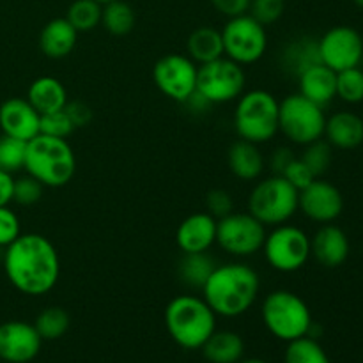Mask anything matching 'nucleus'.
I'll return each instance as SVG.
<instances>
[{"mask_svg":"<svg viewBox=\"0 0 363 363\" xmlns=\"http://www.w3.org/2000/svg\"><path fill=\"white\" fill-rule=\"evenodd\" d=\"M2 261L11 286L27 296H43L59 282V254L41 234H20L4 248Z\"/></svg>","mask_w":363,"mask_h":363,"instance_id":"nucleus-1","label":"nucleus"},{"mask_svg":"<svg viewBox=\"0 0 363 363\" xmlns=\"http://www.w3.org/2000/svg\"><path fill=\"white\" fill-rule=\"evenodd\" d=\"M259 275L245 262L215 266L202 286V298L216 315L238 318L248 312L259 294Z\"/></svg>","mask_w":363,"mask_h":363,"instance_id":"nucleus-2","label":"nucleus"},{"mask_svg":"<svg viewBox=\"0 0 363 363\" xmlns=\"http://www.w3.org/2000/svg\"><path fill=\"white\" fill-rule=\"evenodd\" d=\"M23 169L43 186L60 188L73 179L77 158L66 138L39 133L27 142Z\"/></svg>","mask_w":363,"mask_h":363,"instance_id":"nucleus-3","label":"nucleus"},{"mask_svg":"<svg viewBox=\"0 0 363 363\" xmlns=\"http://www.w3.org/2000/svg\"><path fill=\"white\" fill-rule=\"evenodd\" d=\"M165 325L174 342L184 350H201L216 330V314L204 298L181 294L167 305Z\"/></svg>","mask_w":363,"mask_h":363,"instance_id":"nucleus-4","label":"nucleus"},{"mask_svg":"<svg viewBox=\"0 0 363 363\" xmlns=\"http://www.w3.org/2000/svg\"><path fill=\"white\" fill-rule=\"evenodd\" d=\"M234 128L241 140L264 144L279 133V101L262 89L243 92L238 98Z\"/></svg>","mask_w":363,"mask_h":363,"instance_id":"nucleus-5","label":"nucleus"},{"mask_svg":"<svg viewBox=\"0 0 363 363\" xmlns=\"http://www.w3.org/2000/svg\"><path fill=\"white\" fill-rule=\"evenodd\" d=\"M261 314L269 333L284 342L308 335L314 325L308 305L293 291H272L262 301Z\"/></svg>","mask_w":363,"mask_h":363,"instance_id":"nucleus-6","label":"nucleus"},{"mask_svg":"<svg viewBox=\"0 0 363 363\" xmlns=\"http://www.w3.org/2000/svg\"><path fill=\"white\" fill-rule=\"evenodd\" d=\"M298 194L286 177L275 174L255 184L248 197V213L264 225H282L298 211Z\"/></svg>","mask_w":363,"mask_h":363,"instance_id":"nucleus-7","label":"nucleus"},{"mask_svg":"<svg viewBox=\"0 0 363 363\" xmlns=\"http://www.w3.org/2000/svg\"><path fill=\"white\" fill-rule=\"evenodd\" d=\"M326 116L323 106L305 96L289 94L279 103V131L293 144L307 145L325 135Z\"/></svg>","mask_w":363,"mask_h":363,"instance_id":"nucleus-8","label":"nucleus"},{"mask_svg":"<svg viewBox=\"0 0 363 363\" xmlns=\"http://www.w3.org/2000/svg\"><path fill=\"white\" fill-rule=\"evenodd\" d=\"M222 39L225 57L240 66L255 64L262 59L268 48L266 27L250 14L229 18L222 30Z\"/></svg>","mask_w":363,"mask_h":363,"instance_id":"nucleus-9","label":"nucleus"},{"mask_svg":"<svg viewBox=\"0 0 363 363\" xmlns=\"http://www.w3.org/2000/svg\"><path fill=\"white\" fill-rule=\"evenodd\" d=\"M264 257L273 269L280 273H293L303 268L311 257V238L294 225H277L266 234Z\"/></svg>","mask_w":363,"mask_h":363,"instance_id":"nucleus-10","label":"nucleus"},{"mask_svg":"<svg viewBox=\"0 0 363 363\" xmlns=\"http://www.w3.org/2000/svg\"><path fill=\"white\" fill-rule=\"evenodd\" d=\"M266 225L250 213H230L216 222V243L234 257H250L262 250Z\"/></svg>","mask_w":363,"mask_h":363,"instance_id":"nucleus-11","label":"nucleus"},{"mask_svg":"<svg viewBox=\"0 0 363 363\" xmlns=\"http://www.w3.org/2000/svg\"><path fill=\"white\" fill-rule=\"evenodd\" d=\"M245 82L243 67L227 57L201 64L197 69V92L211 105L240 98L245 91Z\"/></svg>","mask_w":363,"mask_h":363,"instance_id":"nucleus-12","label":"nucleus"},{"mask_svg":"<svg viewBox=\"0 0 363 363\" xmlns=\"http://www.w3.org/2000/svg\"><path fill=\"white\" fill-rule=\"evenodd\" d=\"M199 66L188 55L169 53L152 67L155 84L167 98L184 103L197 91Z\"/></svg>","mask_w":363,"mask_h":363,"instance_id":"nucleus-13","label":"nucleus"},{"mask_svg":"<svg viewBox=\"0 0 363 363\" xmlns=\"http://www.w3.org/2000/svg\"><path fill=\"white\" fill-rule=\"evenodd\" d=\"M318 52L321 64L339 73V71L360 66L363 59V39L358 30L340 25V27L330 28L319 39Z\"/></svg>","mask_w":363,"mask_h":363,"instance_id":"nucleus-14","label":"nucleus"},{"mask_svg":"<svg viewBox=\"0 0 363 363\" xmlns=\"http://www.w3.org/2000/svg\"><path fill=\"white\" fill-rule=\"evenodd\" d=\"M298 209H301V213L314 222L330 223L342 215V194L332 183L315 177L298 194Z\"/></svg>","mask_w":363,"mask_h":363,"instance_id":"nucleus-15","label":"nucleus"},{"mask_svg":"<svg viewBox=\"0 0 363 363\" xmlns=\"http://www.w3.org/2000/svg\"><path fill=\"white\" fill-rule=\"evenodd\" d=\"M43 339L34 325L25 321H7L0 325V360L28 363L41 351Z\"/></svg>","mask_w":363,"mask_h":363,"instance_id":"nucleus-16","label":"nucleus"},{"mask_svg":"<svg viewBox=\"0 0 363 363\" xmlns=\"http://www.w3.org/2000/svg\"><path fill=\"white\" fill-rule=\"evenodd\" d=\"M38 110L23 98H11L0 105V130L4 135L28 142L39 135Z\"/></svg>","mask_w":363,"mask_h":363,"instance_id":"nucleus-17","label":"nucleus"},{"mask_svg":"<svg viewBox=\"0 0 363 363\" xmlns=\"http://www.w3.org/2000/svg\"><path fill=\"white\" fill-rule=\"evenodd\" d=\"M216 222L215 216L206 213H195L179 223L176 233L177 247L183 254H202L208 252L216 243Z\"/></svg>","mask_w":363,"mask_h":363,"instance_id":"nucleus-18","label":"nucleus"},{"mask_svg":"<svg viewBox=\"0 0 363 363\" xmlns=\"http://www.w3.org/2000/svg\"><path fill=\"white\" fill-rule=\"evenodd\" d=\"M311 255L325 268H339L350 255V240L337 225H323L311 240Z\"/></svg>","mask_w":363,"mask_h":363,"instance_id":"nucleus-19","label":"nucleus"},{"mask_svg":"<svg viewBox=\"0 0 363 363\" xmlns=\"http://www.w3.org/2000/svg\"><path fill=\"white\" fill-rule=\"evenodd\" d=\"M300 78V94L325 106L337 96V73L325 64L318 62L308 66L298 74Z\"/></svg>","mask_w":363,"mask_h":363,"instance_id":"nucleus-20","label":"nucleus"},{"mask_svg":"<svg viewBox=\"0 0 363 363\" xmlns=\"http://www.w3.org/2000/svg\"><path fill=\"white\" fill-rule=\"evenodd\" d=\"M78 32L66 18H53L39 34V48L48 59H64L73 52Z\"/></svg>","mask_w":363,"mask_h":363,"instance_id":"nucleus-21","label":"nucleus"},{"mask_svg":"<svg viewBox=\"0 0 363 363\" xmlns=\"http://www.w3.org/2000/svg\"><path fill=\"white\" fill-rule=\"evenodd\" d=\"M328 144L339 149H354L363 142V119L353 112H337L326 119Z\"/></svg>","mask_w":363,"mask_h":363,"instance_id":"nucleus-22","label":"nucleus"},{"mask_svg":"<svg viewBox=\"0 0 363 363\" xmlns=\"http://www.w3.org/2000/svg\"><path fill=\"white\" fill-rule=\"evenodd\" d=\"M27 99L39 116L64 110L67 105V91L55 77H39L30 84Z\"/></svg>","mask_w":363,"mask_h":363,"instance_id":"nucleus-23","label":"nucleus"},{"mask_svg":"<svg viewBox=\"0 0 363 363\" xmlns=\"http://www.w3.org/2000/svg\"><path fill=\"white\" fill-rule=\"evenodd\" d=\"M229 169L238 179L254 181L264 170V158L257 144L247 140H238L229 149Z\"/></svg>","mask_w":363,"mask_h":363,"instance_id":"nucleus-24","label":"nucleus"},{"mask_svg":"<svg viewBox=\"0 0 363 363\" xmlns=\"http://www.w3.org/2000/svg\"><path fill=\"white\" fill-rule=\"evenodd\" d=\"M188 57L197 66L213 62V60L223 57V39L222 32L211 27H199L188 38Z\"/></svg>","mask_w":363,"mask_h":363,"instance_id":"nucleus-25","label":"nucleus"},{"mask_svg":"<svg viewBox=\"0 0 363 363\" xmlns=\"http://www.w3.org/2000/svg\"><path fill=\"white\" fill-rule=\"evenodd\" d=\"M201 350L209 363H238L245 353V344L238 333L215 330Z\"/></svg>","mask_w":363,"mask_h":363,"instance_id":"nucleus-26","label":"nucleus"},{"mask_svg":"<svg viewBox=\"0 0 363 363\" xmlns=\"http://www.w3.org/2000/svg\"><path fill=\"white\" fill-rule=\"evenodd\" d=\"M101 25L112 35H126L135 27V11L123 0H112L103 4Z\"/></svg>","mask_w":363,"mask_h":363,"instance_id":"nucleus-27","label":"nucleus"},{"mask_svg":"<svg viewBox=\"0 0 363 363\" xmlns=\"http://www.w3.org/2000/svg\"><path fill=\"white\" fill-rule=\"evenodd\" d=\"M69 314L62 307H46L35 318L34 326L43 340H57L69 330Z\"/></svg>","mask_w":363,"mask_h":363,"instance_id":"nucleus-28","label":"nucleus"},{"mask_svg":"<svg viewBox=\"0 0 363 363\" xmlns=\"http://www.w3.org/2000/svg\"><path fill=\"white\" fill-rule=\"evenodd\" d=\"M215 266L216 264L209 257L208 252H202V254H184L183 261L179 264V273L183 277L184 284L202 289V286L208 280V277L211 275Z\"/></svg>","mask_w":363,"mask_h":363,"instance_id":"nucleus-29","label":"nucleus"},{"mask_svg":"<svg viewBox=\"0 0 363 363\" xmlns=\"http://www.w3.org/2000/svg\"><path fill=\"white\" fill-rule=\"evenodd\" d=\"M101 4L96 0H74L67 9L66 20L77 32H89L101 23Z\"/></svg>","mask_w":363,"mask_h":363,"instance_id":"nucleus-30","label":"nucleus"},{"mask_svg":"<svg viewBox=\"0 0 363 363\" xmlns=\"http://www.w3.org/2000/svg\"><path fill=\"white\" fill-rule=\"evenodd\" d=\"M286 363H330V360L318 340L305 335L287 342Z\"/></svg>","mask_w":363,"mask_h":363,"instance_id":"nucleus-31","label":"nucleus"},{"mask_svg":"<svg viewBox=\"0 0 363 363\" xmlns=\"http://www.w3.org/2000/svg\"><path fill=\"white\" fill-rule=\"evenodd\" d=\"M25 151H27V142L2 133L0 137V170L9 174L20 172L25 165Z\"/></svg>","mask_w":363,"mask_h":363,"instance_id":"nucleus-32","label":"nucleus"},{"mask_svg":"<svg viewBox=\"0 0 363 363\" xmlns=\"http://www.w3.org/2000/svg\"><path fill=\"white\" fill-rule=\"evenodd\" d=\"M337 96L346 103L363 101V71L358 67L337 73Z\"/></svg>","mask_w":363,"mask_h":363,"instance_id":"nucleus-33","label":"nucleus"},{"mask_svg":"<svg viewBox=\"0 0 363 363\" xmlns=\"http://www.w3.org/2000/svg\"><path fill=\"white\" fill-rule=\"evenodd\" d=\"M300 160L308 167L314 177H321L332 163V145L319 138V140L305 145V151Z\"/></svg>","mask_w":363,"mask_h":363,"instance_id":"nucleus-34","label":"nucleus"},{"mask_svg":"<svg viewBox=\"0 0 363 363\" xmlns=\"http://www.w3.org/2000/svg\"><path fill=\"white\" fill-rule=\"evenodd\" d=\"M286 62L291 69L296 71V74H300L301 71L307 69V67L312 66V64L321 62V60H319L318 43L300 41L291 45L289 50L286 52Z\"/></svg>","mask_w":363,"mask_h":363,"instance_id":"nucleus-35","label":"nucleus"},{"mask_svg":"<svg viewBox=\"0 0 363 363\" xmlns=\"http://www.w3.org/2000/svg\"><path fill=\"white\" fill-rule=\"evenodd\" d=\"M74 131L73 123L67 117L66 110H59V112L43 113L41 121H39V133L48 135V137H59L67 138Z\"/></svg>","mask_w":363,"mask_h":363,"instance_id":"nucleus-36","label":"nucleus"},{"mask_svg":"<svg viewBox=\"0 0 363 363\" xmlns=\"http://www.w3.org/2000/svg\"><path fill=\"white\" fill-rule=\"evenodd\" d=\"M43 188L45 186L28 174L23 177H18V179H14L13 186V202L20 206L35 204L43 197Z\"/></svg>","mask_w":363,"mask_h":363,"instance_id":"nucleus-37","label":"nucleus"},{"mask_svg":"<svg viewBox=\"0 0 363 363\" xmlns=\"http://www.w3.org/2000/svg\"><path fill=\"white\" fill-rule=\"evenodd\" d=\"M284 0H252L250 16L255 18L261 25H272L279 21L284 14Z\"/></svg>","mask_w":363,"mask_h":363,"instance_id":"nucleus-38","label":"nucleus"},{"mask_svg":"<svg viewBox=\"0 0 363 363\" xmlns=\"http://www.w3.org/2000/svg\"><path fill=\"white\" fill-rule=\"evenodd\" d=\"M21 234L20 218L9 206H0V248H6Z\"/></svg>","mask_w":363,"mask_h":363,"instance_id":"nucleus-39","label":"nucleus"},{"mask_svg":"<svg viewBox=\"0 0 363 363\" xmlns=\"http://www.w3.org/2000/svg\"><path fill=\"white\" fill-rule=\"evenodd\" d=\"M234 208L233 197L229 195V191L225 190H211L206 195V209L211 216H215L216 220L223 218V216L230 215Z\"/></svg>","mask_w":363,"mask_h":363,"instance_id":"nucleus-40","label":"nucleus"},{"mask_svg":"<svg viewBox=\"0 0 363 363\" xmlns=\"http://www.w3.org/2000/svg\"><path fill=\"white\" fill-rule=\"evenodd\" d=\"M282 176L286 177V179L289 181V183L293 184L298 191L303 190L305 186H308V184L315 179L314 174L308 170V167L305 165L300 158H294L293 162L286 167V170L282 172Z\"/></svg>","mask_w":363,"mask_h":363,"instance_id":"nucleus-41","label":"nucleus"},{"mask_svg":"<svg viewBox=\"0 0 363 363\" xmlns=\"http://www.w3.org/2000/svg\"><path fill=\"white\" fill-rule=\"evenodd\" d=\"M67 117L71 119L74 128H84L87 126L92 121V110L87 103L82 101H67V105L64 106Z\"/></svg>","mask_w":363,"mask_h":363,"instance_id":"nucleus-42","label":"nucleus"},{"mask_svg":"<svg viewBox=\"0 0 363 363\" xmlns=\"http://www.w3.org/2000/svg\"><path fill=\"white\" fill-rule=\"evenodd\" d=\"M250 2L252 0H211L213 7H215L220 14L229 18L247 14L248 9H250Z\"/></svg>","mask_w":363,"mask_h":363,"instance_id":"nucleus-43","label":"nucleus"},{"mask_svg":"<svg viewBox=\"0 0 363 363\" xmlns=\"http://www.w3.org/2000/svg\"><path fill=\"white\" fill-rule=\"evenodd\" d=\"M296 156L293 155L289 147H279L275 152H273L272 160H269V165H272V170L279 176H282V172L286 170V167L289 165Z\"/></svg>","mask_w":363,"mask_h":363,"instance_id":"nucleus-44","label":"nucleus"},{"mask_svg":"<svg viewBox=\"0 0 363 363\" xmlns=\"http://www.w3.org/2000/svg\"><path fill=\"white\" fill-rule=\"evenodd\" d=\"M13 174L0 170V206H7L9 202H13Z\"/></svg>","mask_w":363,"mask_h":363,"instance_id":"nucleus-45","label":"nucleus"},{"mask_svg":"<svg viewBox=\"0 0 363 363\" xmlns=\"http://www.w3.org/2000/svg\"><path fill=\"white\" fill-rule=\"evenodd\" d=\"M238 363H266V362L259 360V358H250V360H240Z\"/></svg>","mask_w":363,"mask_h":363,"instance_id":"nucleus-46","label":"nucleus"},{"mask_svg":"<svg viewBox=\"0 0 363 363\" xmlns=\"http://www.w3.org/2000/svg\"><path fill=\"white\" fill-rule=\"evenodd\" d=\"M353 2H354V4H357V6H358V7H362V9H363V0H353Z\"/></svg>","mask_w":363,"mask_h":363,"instance_id":"nucleus-47","label":"nucleus"},{"mask_svg":"<svg viewBox=\"0 0 363 363\" xmlns=\"http://www.w3.org/2000/svg\"><path fill=\"white\" fill-rule=\"evenodd\" d=\"M96 2H98V4H108V2H112V0H96Z\"/></svg>","mask_w":363,"mask_h":363,"instance_id":"nucleus-48","label":"nucleus"}]
</instances>
